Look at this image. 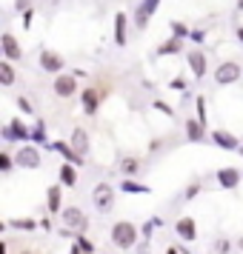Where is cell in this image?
I'll list each match as a JSON object with an SVG mask.
<instances>
[{
  "label": "cell",
  "mask_w": 243,
  "mask_h": 254,
  "mask_svg": "<svg viewBox=\"0 0 243 254\" xmlns=\"http://www.w3.org/2000/svg\"><path fill=\"white\" fill-rule=\"evenodd\" d=\"M112 240H115V246H120V249H132L135 240H138V229H135L132 223H115Z\"/></svg>",
  "instance_id": "1"
},
{
  "label": "cell",
  "mask_w": 243,
  "mask_h": 254,
  "mask_svg": "<svg viewBox=\"0 0 243 254\" xmlns=\"http://www.w3.org/2000/svg\"><path fill=\"white\" fill-rule=\"evenodd\" d=\"M92 197H94V206L100 208V211H109L112 200H115V189H112L109 183H100V186L92 191Z\"/></svg>",
  "instance_id": "2"
},
{
  "label": "cell",
  "mask_w": 243,
  "mask_h": 254,
  "mask_svg": "<svg viewBox=\"0 0 243 254\" xmlns=\"http://www.w3.org/2000/svg\"><path fill=\"white\" fill-rule=\"evenodd\" d=\"M241 77V66L238 63H223L218 69V74H215V80L220 83V86H226V83H235Z\"/></svg>",
  "instance_id": "3"
},
{
  "label": "cell",
  "mask_w": 243,
  "mask_h": 254,
  "mask_svg": "<svg viewBox=\"0 0 243 254\" xmlns=\"http://www.w3.org/2000/svg\"><path fill=\"white\" fill-rule=\"evenodd\" d=\"M17 163H20L23 169H37V166H40V154H37V149H32V146H20Z\"/></svg>",
  "instance_id": "4"
},
{
  "label": "cell",
  "mask_w": 243,
  "mask_h": 254,
  "mask_svg": "<svg viewBox=\"0 0 243 254\" xmlns=\"http://www.w3.org/2000/svg\"><path fill=\"white\" fill-rule=\"evenodd\" d=\"M75 89H78L75 77H69V74H60V77H55V92H58V97H72V94H75Z\"/></svg>",
  "instance_id": "5"
},
{
  "label": "cell",
  "mask_w": 243,
  "mask_h": 254,
  "mask_svg": "<svg viewBox=\"0 0 243 254\" xmlns=\"http://www.w3.org/2000/svg\"><path fill=\"white\" fill-rule=\"evenodd\" d=\"M0 43H3V55H6V60H20L23 58V52H20V46H17V40H14L9 32L0 37Z\"/></svg>",
  "instance_id": "6"
},
{
  "label": "cell",
  "mask_w": 243,
  "mask_h": 254,
  "mask_svg": "<svg viewBox=\"0 0 243 254\" xmlns=\"http://www.w3.org/2000/svg\"><path fill=\"white\" fill-rule=\"evenodd\" d=\"M161 6V0H143L138 6V14H135V20H138V26H146V20L152 17V12Z\"/></svg>",
  "instance_id": "7"
},
{
  "label": "cell",
  "mask_w": 243,
  "mask_h": 254,
  "mask_svg": "<svg viewBox=\"0 0 243 254\" xmlns=\"http://www.w3.org/2000/svg\"><path fill=\"white\" fill-rule=\"evenodd\" d=\"M63 223H66V226H69V229H83V226H86V217H83V211L81 208H66V211H63Z\"/></svg>",
  "instance_id": "8"
},
{
  "label": "cell",
  "mask_w": 243,
  "mask_h": 254,
  "mask_svg": "<svg viewBox=\"0 0 243 254\" xmlns=\"http://www.w3.org/2000/svg\"><path fill=\"white\" fill-rule=\"evenodd\" d=\"M40 66L46 71H60L63 69V58L55 55V52H43V55H40Z\"/></svg>",
  "instance_id": "9"
},
{
  "label": "cell",
  "mask_w": 243,
  "mask_h": 254,
  "mask_svg": "<svg viewBox=\"0 0 243 254\" xmlns=\"http://www.w3.org/2000/svg\"><path fill=\"white\" fill-rule=\"evenodd\" d=\"M189 66L195 71V77H203V74H206V55H203V52H192V55H189Z\"/></svg>",
  "instance_id": "10"
},
{
  "label": "cell",
  "mask_w": 243,
  "mask_h": 254,
  "mask_svg": "<svg viewBox=\"0 0 243 254\" xmlns=\"http://www.w3.org/2000/svg\"><path fill=\"white\" fill-rule=\"evenodd\" d=\"M72 149H75V154H81V157L89 151V137H86L83 128H78V131L72 134Z\"/></svg>",
  "instance_id": "11"
},
{
  "label": "cell",
  "mask_w": 243,
  "mask_h": 254,
  "mask_svg": "<svg viewBox=\"0 0 243 254\" xmlns=\"http://www.w3.org/2000/svg\"><path fill=\"white\" fill-rule=\"evenodd\" d=\"M174 229H177V234H180L183 240H195V237H197V231H195V223H192L189 217L177 220V226H174Z\"/></svg>",
  "instance_id": "12"
},
{
  "label": "cell",
  "mask_w": 243,
  "mask_h": 254,
  "mask_svg": "<svg viewBox=\"0 0 243 254\" xmlns=\"http://www.w3.org/2000/svg\"><path fill=\"white\" fill-rule=\"evenodd\" d=\"M203 128H206V126H203L200 120H186V134H189V140H195V143L206 137V131H203Z\"/></svg>",
  "instance_id": "13"
},
{
  "label": "cell",
  "mask_w": 243,
  "mask_h": 254,
  "mask_svg": "<svg viewBox=\"0 0 243 254\" xmlns=\"http://www.w3.org/2000/svg\"><path fill=\"white\" fill-rule=\"evenodd\" d=\"M218 180H220V186H226V189H235V186H238V180H241V174L235 172V169H220Z\"/></svg>",
  "instance_id": "14"
},
{
  "label": "cell",
  "mask_w": 243,
  "mask_h": 254,
  "mask_svg": "<svg viewBox=\"0 0 243 254\" xmlns=\"http://www.w3.org/2000/svg\"><path fill=\"white\" fill-rule=\"evenodd\" d=\"M215 143H218L220 149H238V137L226 134V131H215Z\"/></svg>",
  "instance_id": "15"
},
{
  "label": "cell",
  "mask_w": 243,
  "mask_h": 254,
  "mask_svg": "<svg viewBox=\"0 0 243 254\" xmlns=\"http://www.w3.org/2000/svg\"><path fill=\"white\" fill-rule=\"evenodd\" d=\"M115 40H117V46L126 43V17H123V14L115 17Z\"/></svg>",
  "instance_id": "16"
},
{
  "label": "cell",
  "mask_w": 243,
  "mask_h": 254,
  "mask_svg": "<svg viewBox=\"0 0 243 254\" xmlns=\"http://www.w3.org/2000/svg\"><path fill=\"white\" fill-rule=\"evenodd\" d=\"M6 137H9V140H26V137H29V131H26L23 123H12V126L6 128Z\"/></svg>",
  "instance_id": "17"
},
{
  "label": "cell",
  "mask_w": 243,
  "mask_h": 254,
  "mask_svg": "<svg viewBox=\"0 0 243 254\" xmlns=\"http://www.w3.org/2000/svg\"><path fill=\"white\" fill-rule=\"evenodd\" d=\"M97 103H100V97H97V92H92V89H86V92H83V109H86V112H94V109H97Z\"/></svg>",
  "instance_id": "18"
},
{
  "label": "cell",
  "mask_w": 243,
  "mask_h": 254,
  "mask_svg": "<svg viewBox=\"0 0 243 254\" xmlns=\"http://www.w3.org/2000/svg\"><path fill=\"white\" fill-rule=\"evenodd\" d=\"M0 83H3V86H12L14 83V71H12V66H9V60L0 63Z\"/></svg>",
  "instance_id": "19"
},
{
  "label": "cell",
  "mask_w": 243,
  "mask_h": 254,
  "mask_svg": "<svg viewBox=\"0 0 243 254\" xmlns=\"http://www.w3.org/2000/svg\"><path fill=\"white\" fill-rule=\"evenodd\" d=\"M75 180H78V172H75L72 166H63V169H60V183L75 186Z\"/></svg>",
  "instance_id": "20"
},
{
  "label": "cell",
  "mask_w": 243,
  "mask_h": 254,
  "mask_svg": "<svg viewBox=\"0 0 243 254\" xmlns=\"http://www.w3.org/2000/svg\"><path fill=\"white\" fill-rule=\"evenodd\" d=\"M49 208H52V211H60V189L58 186L49 189Z\"/></svg>",
  "instance_id": "21"
},
{
  "label": "cell",
  "mask_w": 243,
  "mask_h": 254,
  "mask_svg": "<svg viewBox=\"0 0 243 254\" xmlns=\"http://www.w3.org/2000/svg\"><path fill=\"white\" fill-rule=\"evenodd\" d=\"M55 149H58L60 154H66V157H69L72 163H81V154H75V149H69L66 143H55Z\"/></svg>",
  "instance_id": "22"
},
{
  "label": "cell",
  "mask_w": 243,
  "mask_h": 254,
  "mask_svg": "<svg viewBox=\"0 0 243 254\" xmlns=\"http://www.w3.org/2000/svg\"><path fill=\"white\" fill-rule=\"evenodd\" d=\"M123 191H129V194H146L149 189L146 186H138V183H123Z\"/></svg>",
  "instance_id": "23"
},
{
  "label": "cell",
  "mask_w": 243,
  "mask_h": 254,
  "mask_svg": "<svg viewBox=\"0 0 243 254\" xmlns=\"http://www.w3.org/2000/svg\"><path fill=\"white\" fill-rule=\"evenodd\" d=\"M158 52H161V55H172V52H180V43H177V40H169V43H163Z\"/></svg>",
  "instance_id": "24"
},
{
  "label": "cell",
  "mask_w": 243,
  "mask_h": 254,
  "mask_svg": "<svg viewBox=\"0 0 243 254\" xmlns=\"http://www.w3.org/2000/svg\"><path fill=\"white\" fill-rule=\"evenodd\" d=\"M120 166H123V172H126V174L138 172V160H135V157H123V163H120Z\"/></svg>",
  "instance_id": "25"
},
{
  "label": "cell",
  "mask_w": 243,
  "mask_h": 254,
  "mask_svg": "<svg viewBox=\"0 0 243 254\" xmlns=\"http://www.w3.org/2000/svg\"><path fill=\"white\" fill-rule=\"evenodd\" d=\"M197 120L206 126V103H203V97H197Z\"/></svg>",
  "instance_id": "26"
},
{
  "label": "cell",
  "mask_w": 243,
  "mask_h": 254,
  "mask_svg": "<svg viewBox=\"0 0 243 254\" xmlns=\"http://www.w3.org/2000/svg\"><path fill=\"white\" fill-rule=\"evenodd\" d=\"M172 35L174 37H186V35H189V29H186L183 23H177V20H174V23H172Z\"/></svg>",
  "instance_id": "27"
},
{
  "label": "cell",
  "mask_w": 243,
  "mask_h": 254,
  "mask_svg": "<svg viewBox=\"0 0 243 254\" xmlns=\"http://www.w3.org/2000/svg\"><path fill=\"white\" fill-rule=\"evenodd\" d=\"M0 169H3V172H9V169H12V157H9L6 151L0 154Z\"/></svg>",
  "instance_id": "28"
},
{
  "label": "cell",
  "mask_w": 243,
  "mask_h": 254,
  "mask_svg": "<svg viewBox=\"0 0 243 254\" xmlns=\"http://www.w3.org/2000/svg\"><path fill=\"white\" fill-rule=\"evenodd\" d=\"M17 109H20V112H26V115L32 112V106H29V100H23V97H17Z\"/></svg>",
  "instance_id": "29"
},
{
  "label": "cell",
  "mask_w": 243,
  "mask_h": 254,
  "mask_svg": "<svg viewBox=\"0 0 243 254\" xmlns=\"http://www.w3.org/2000/svg\"><path fill=\"white\" fill-rule=\"evenodd\" d=\"M81 249H83L86 254H92V252H94V246H92L89 240H86V237H81Z\"/></svg>",
  "instance_id": "30"
},
{
  "label": "cell",
  "mask_w": 243,
  "mask_h": 254,
  "mask_svg": "<svg viewBox=\"0 0 243 254\" xmlns=\"http://www.w3.org/2000/svg\"><path fill=\"white\" fill-rule=\"evenodd\" d=\"M14 226H17V229H32L35 223H32V220H14Z\"/></svg>",
  "instance_id": "31"
},
{
  "label": "cell",
  "mask_w": 243,
  "mask_h": 254,
  "mask_svg": "<svg viewBox=\"0 0 243 254\" xmlns=\"http://www.w3.org/2000/svg\"><path fill=\"white\" fill-rule=\"evenodd\" d=\"M17 9L20 12H29V0H17Z\"/></svg>",
  "instance_id": "32"
},
{
  "label": "cell",
  "mask_w": 243,
  "mask_h": 254,
  "mask_svg": "<svg viewBox=\"0 0 243 254\" xmlns=\"http://www.w3.org/2000/svg\"><path fill=\"white\" fill-rule=\"evenodd\" d=\"M238 37H241V40H243V26H241V29H238Z\"/></svg>",
  "instance_id": "33"
},
{
  "label": "cell",
  "mask_w": 243,
  "mask_h": 254,
  "mask_svg": "<svg viewBox=\"0 0 243 254\" xmlns=\"http://www.w3.org/2000/svg\"><path fill=\"white\" fill-rule=\"evenodd\" d=\"M166 254H177V252H174V249H169V252H166Z\"/></svg>",
  "instance_id": "34"
},
{
  "label": "cell",
  "mask_w": 243,
  "mask_h": 254,
  "mask_svg": "<svg viewBox=\"0 0 243 254\" xmlns=\"http://www.w3.org/2000/svg\"><path fill=\"white\" fill-rule=\"evenodd\" d=\"M238 9H243V0H241V3H238Z\"/></svg>",
  "instance_id": "35"
},
{
  "label": "cell",
  "mask_w": 243,
  "mask_h": 254,
  "mask_svg": "<svg viewBox=\"0 0 243 254\" xmlns=\"http://www.w3.org/2000/svg\"><path fill=\"white\" fill-rule=\"evenodd\" d=\"M23 254H29V252H23Z\"/></svg>",
  "instance_id": "36"
},
{
  "label": "cell",
  "mask_w": 243,
  "mask_h": 254,
  "mask_svg": "<svg viewBox=\"0 0 243 254\" xmlns=\"http://www.w3.org/2000/svg\"><path fill=\"white\" fill-rule=\"evenodd\" d=\"M241 151H243V149H241Z\"/></svg>",
  "instance_id": "37"
}]
</instances>
